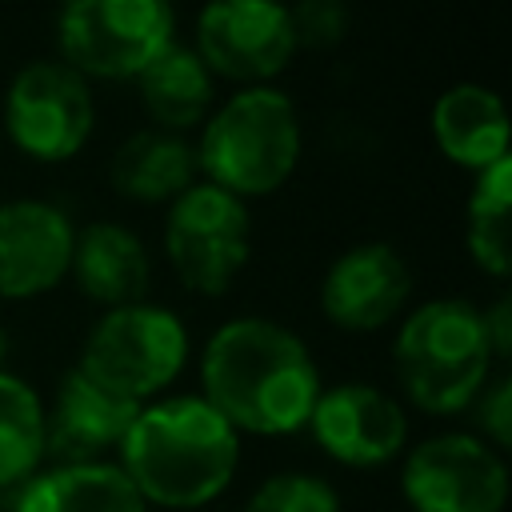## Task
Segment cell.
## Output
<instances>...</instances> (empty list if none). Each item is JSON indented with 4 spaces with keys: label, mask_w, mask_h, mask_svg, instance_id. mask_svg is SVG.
<instances>
[{
    "label": "cell",
    "mask_w": 512,
    "mask_h": 512,
    "mask_svg": "<svg viewBox=\"0 0 512 512\" xmlns=\"http://www.w3.org/2000/svg\"><path fill=\"white\" fill-rule=\"evenodd\" d=\"M508 208H512V156L476 172L464 200V248L468 260L492 276L508 280Z\"/></svg>",
    "instance_id": "cell-20"
},
{
    "label": "cell",
    "mask_w": 512,
    "mask_h": 512,
    "mask_svg": "<svg viewBox=\"0 0 512 512\" xmlns=\"http://www.w3.org/2000/svg\"><path fill=\"white\" fill-rule=\"evenodd\" d=\"M132 84L148 116V128L176 132V136H188L192 128H200L216 104L212 72L192 52V44H180V40L164 48Z\"/></svg>",
    "instance_id": "cell-19"
},
{
    "label": "cell",
    "mask_w": 512,
    "mask_h": 512,
    "mask_svg": "<svg viewBox=\"0 0 512 512\" xmlns=\"http://www.w3.org/2000/svg\"><path fill=\"white\" fill-rule=\"evenodd\" d=\"M200 180L252 204L280 192L304 156L296 100L276 84L232 88L212 104L192 140Z\"/></svg>",
    "instance_id": "cell-3"
},
{
    "label": "cell",
    "mask_w": 512,
    "mask_h": 512,
    "mask_svg": "<svg viewBox=\"0 0 512 512\" xmlns=\"http://www.w3.org/2000/svg\"><path fill=\"white\" fill-rule=\"evenodd\" d=\"M12 512H148L116 460L100 464H48L12 488Z\"/></svg>",
    "instance_id": "cell-18"
},
{
    "label": "cell",
    "mask_w": 512,
    "mask_h": 512,
    "mask_svg": "<svg viewBox=\"0 0 512 512\" xmlns=\"http://www.w3.org/2000/svg\"><path fill=\"white\" fill-rule=\"evenodd\" d=\"M140 404L100 388L76 364L56 380L52 404H44V460L52 464H100L116 456Z\"/></svg>",
    "instance_id": "cell-14"
},
{
    "label": "cell",
    "mask_w": 512,
    "mask_h": 512,
    "mask_svg": "<svg viewBox=\"0 0 512 512\" xmlns=\"http://www.w3.org/2000/svg\"><path fill=\"white\" fill-rule=\"evenodd\" d=\"M4 356H8V332H4V324H0V368H4Z\"/></svg>",
    "instance_id": "cell-26"
},
{
    "label": "cell",
    "mask_w": 512,
    "mask_h": 512,
    "mask_svg": "<svg viewBox=\"0 0 512 512\" xmlns=\"http://www.w3.org/2000/svg\"><path fill=\"white\" fill-rule=\"evenodd\" d=\"M44 468V400L40 392L0 368V492L20 488Z\"/></svg>",
    "instance_id": "cell-21"
},
{
    "label": "cell",
    "mask_w": 512,
    "mask_h": 512,
    "mask_svg": "<svg viewBox=\"0 0 512 512\" xmlns=\"http://www.w3.org/2000/svg\"><path fill=\"white\" fill-rule=\"evenodd\" d=\"M480 320H484V336H488L496 364H504L512 356V300H508V292H500L488 308H480Z\"/></svg>",
    "instance_id": "cell-25"
},
{
    "label": "cell",
    "mask_w": 512,
    "mask_h": 512,
    "mask_svg": "<svg viewBox=\"0 0 512 512\" xmlns=\"http://www.w3.org/2000/svg\"><path fill=\"white\" fill-rule=\"evenodd\" d=\"M468 412H472V424H476L472 436H480L488 448H496L504 456L512 448V380L504 372L492 376L480 388V396L472 400Z\"/></svg>",
    "instance_id": "cell-24"
},
{
    "label": "cell",
    "mask_w": 512,
    "mask_h": 512,
    "mask_svg": "<svg viewBox=\"0 0 512 512\" xmlns=\"http://www.w3.org/2000/svg\"><path fill=\"white\" fill-rule=\"evenodd\" d=\"M400 496L412 512H504L508 464L472 432H440L404 452Z\"/></svg>",
    "instance_id": "cell-10"
},
{
    "label": "cell",
    "mask_w": 512,
    "mask_h": 512,
    "mask_svg": "<svg viewBox=\"0 0 512 512\" xmlns=\"http://www.w3.org/2000/svg\"><path fill=\"white\" fill-rule=\"evenodd\" d=\"M428 132L436 152L464 168V172H484L500 160H508V112L504 96L488 84L460 80L448 84L428 112Z\"/></svg>",
    "instance_id": "cell-15"
},
{
    "label": "cell",
    "mask_w": 512,
    "mask_h": 512,
    "mask_svg": "<svg viewBox=\"0 0 512 512\" xmlns=\"http://www.w3.org/2000/svg\"><path fill=\"white\" fill-rule=\"evenodd\" d=\"M244 512H340V492L316 472H272L252 488Z\"/></svg>",
    "instance_id": "cell-22"
},
{
    "label": "cell",
    "mask_w": 512,
    "mask_h": 512,
    "mask_svg": "<svg viewBox=\"0 0 512 512\" xmlns=\"http://www.w3.org/2000/svg\"><path fill=\"white\" fill-rule=\"evenodd\" d=\"M68 276L84 300H92L100 308H124V304L148 300L152 256L128 224L92 220V224L76 228Z\"/></svg>",
    "instance_id": "cell-16"
},
{
    "label": "cell",
    "mask_w": 512,
    "mask_h": 512,
    "mask_svg": "<svg viewBox=\"0 0 512 512\" xmlns=\"http://www.w3.org/2000/svg\"><path fill=\"white\" fill-rule=\"evenodd\" d=\"M0 120L20 156L36 164H68L96 132V96L92 84L60 56H36L12 72Z\"/></svg>",
    "instance_id": "cell-8"
},
{
    "label": "cell",
    "mask_w": 512,
    "mask_h": 512,
    "mask_svg": "<svg viewBox=\"0 0 512 512\" xmlns=\"http://www.w3.org/2000/svg\"><path fill=\"white\" fill-rule=\"evenodd\" d=\"M76 224L40 196L0 200V300H36L68 280Z\"/></svg>",
    "instance_id": "cell-13"
},
{
    "label": "cell",
    "mask_w": 512,
    "mask_h": 512,
    "mask_svg": "<svg viewBox=\"0 0 512 512\" xmlns=\"http://www.w3.org/2000/svg\"><path fill=\"white\" fill-rule=\"evenodd\" d=\"M320 364L272 316H232L200 348V396L248 436H292L320 396Z\"/></svg>",
    "instance_id": "cell-1"
},
{
    "label": "cell",
    "mask_w": 512,
    "mask_h": 512,
    "mask_svg": "<svg viewBox=\"0 0 512 512\" xmlns=\"http://www.w3.org/2000/svg\"><path fill=\"white\" fill-rule=\"evenodd\" d=\"M116 468L148 508L192 512L224 496L240 468V432L196 392L140 404Z\"/></svg>",
    "instance_id": "cell-2"
},
{
    "label": "cell",
    "mask_w": 512,
    "mask_h": 512,
    "mask_svg": "<svg viewBox=\"0 0 512 512\" xmlns=\"http://www.w3.org/2000/svg\"><path fill=\"white\" fill-rule=\"evenodd\" d=\"M496 356L480 308L460 296H436L400 316L392 336V372L404 400L424 416H460L492 380Z\"/></svg>",
    "instance_id": "cell-4"
},
{
    "label": "cell",
    "mask_w": 512,
    "mask_h": 512,
    "mask_svg": "<svg viewBox=\"0 0 512 512\" xmlns=\"http://www.w3.org/2000/svg\"><path fill=\"white\" fill-rule=\"evenodd\" d=\"M192 52L216 84H272L300 52L288 0H204L192 24Z\"/></svg>",
    "instance_id": "cell-9"
},
{
    "label": "cell",
    "mask_w": 512,
    "mask_h": 512,
    "mask_svg": "<svg viewBox=\"0 0 512 512\" xmlns=\"http://www.w3.org/2000/svg\"><path fill=\"white\" fill-rule=\"evenodd\" d=\"M164 256L192 296H224L252 260V208L196 180L164 208Z\"/></svg>",
    "instance_id": "cell-7"
},
{
    "label": "cell",
    "mask_w": 512,
    "mask_h": 512,
    "mask_svg": "<svg viewBox=\"0 0 512 512\" xmlns=\"http://www.w3.org/2000/svg\"><path fill=\"white\" fill-rule=\"evenodd\" d=\"M304 428L312 432L324 456L360 472L384 468L408 452L404 404L368 380H344V384L320 388Z\"/></svg>",
    "instance_id": "cell-11"
},
{
    "label": "cell",
    "mask_w": 512,
    "mask_h": 512,
    "mask_svg": "<svg viewBox=\"0 0 512 512\" xmlns=\"http://www.w3.org/2000/svg\"><path fill=\"white\" fill-rule=\"evenodd\" d=\"M196 180L200 172H196L192 140L176 132H160V128H140L124 136L108 160L112 192L144 208H168Z\"/></svg>",
    "instance_id": "cell-17"
},
{
    "label": "cell",
    "mask_w": 512,
    "mask_h": 512,
    "mask_svg": "<svg viewBox=\"0 0 512 512\" xmlns=\"http://www.w3.org/2000/svg\"><path fill=\"white\" fill-rule=\"evenodd\" d=\"M288 16H292L296 48H308V52L336 48L348 36V20H352L348 0H292Z\"/></svg>",
    "instance_id": "cell-23"
},
{
    "label": "cell",
    "mask_w": 512,
    "mask_h": 512,
    "mask_svg": "<svg viewBox=\"0 0 512 512\" xmlns=\"http://www.w3.org/2000/svg\"><path fill=\"white\" fill-rule=\"evenodd\" d=\"M188 348L192 344L184 320L164 304L140 300L124 308H104L96 316L80 344L76 368L100 388L132 404H148L176 384L188 364Z\"/></svg>",
    "instance_id": "cell-6"
},
{
    "label": "cell",
    "mask_w": 512,
    "mask_h": 512,
    "mask_svg": "<svg viewBox=\"0 0 512 512\" xmlns=\"http://www.w3.org/2000/svg\"><path fill=\"white\" fill-rule=\"evenodd\" d=\"M316 300L332 328L352 336L380 332L408 312L412 268L396 244L360 240L324 268Z\"/></svg>",
    "instance_id": "cell-12"
},
{
    "label": "cell",
    "mask_w": 512,
    "mask_h": 512,
    "mask_svg": "<svg viewBox=\"0 0 512 512\" xmlns=\"http://www.w3.org/2000/svg\"><path fill=\"white\" fill-rule=\"evenodd\" d=\"M52 36L88 84H128L176 44V0H56Z\"/></svg>",
    "instance_id": "cell-5"
}]
</instances>
